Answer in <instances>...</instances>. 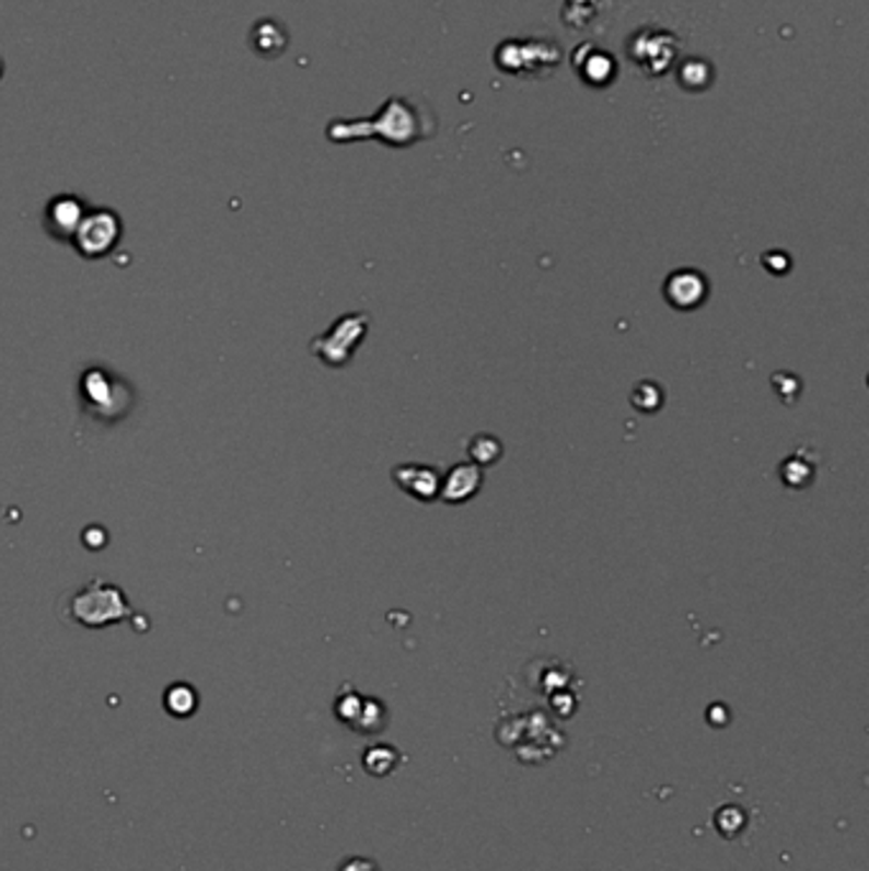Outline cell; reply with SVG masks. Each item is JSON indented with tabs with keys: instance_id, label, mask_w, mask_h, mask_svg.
<instances>
[{
	"instance_id": "1",
	"label": "cell",
	"mask_w": 869,
	"mask_h": 871,
	"mask_svg": "<svg viewBox=\"0 0 869 871\" xmlns=\"http://www.w3.org/2000/svg\"><path fill=\"white\" fill-rule=\"evenodd\" d=\"M69 617L90 629L111 627L130 617V604L115 583L95 579L69 599Z\"/></svg>"
},
{
	"instance_id": "2",
	"label": "cell",
	"mask_w": 869,
	"mask_h": 871,
	"mask_svg": "<svg viewBox=\"0 0 869 871\" xmlns=\"http://www.w3.org/2000/svg\"><path fill=\"white\" fill-rule=\"evenodd\" d=\"M123 237V220L113 209H88L77 228L72 245L82 258L97 260L111 255Z\"/></svg>"
},
{
	"instance_id": "3",
	"label": "cell",
	"mask_w": 869,
	"mask_h": 871,
	"mask_svg": "<svg viewBox=\"0 0 869 871\" xmlns=\"http://www.w3.org/2000/svg\"><path fill=\"white\" fill-rule=\"evenodd\" d=\"M364 326H368V318L364 316L349 314L345 318H339L324 337L312 341L314 355L327 364H332V368H343V364L349 362V357H352L357 341H362Z\"/></svg>"
},
{
	"instance_id": "4",
	"label": "cell",
	"mask_w": 869,
	"mask_h": 871,
	"mask_svg": "<svg viewBox=\"0 0 869 871\" xmlns=\"http://www.w3.org/2000/svg\"><path fill=\"white\" fill-rule=\"evenodd\" d=\"M84 214H88V205L80 197H74V194H59L44 209V230L54 240L72 243Z\"/></svg>"
},
{
	"instance_id": "5",
	"label": "cell",
	"mask_w": 869,
	"mask_h": 871,
	"mask_svg": "<svg viewBox=\"0 0 869 871\" xmlns=\"http://www.w3.org/2000/svg\"><path fill=\"white\" fill-rule=\"evenodd\" d=\"M663 295L673 309L692 311L706 301V295H709V283H706V278L698 274V270L684 268L669 276V281L663 283Z\"/></svg>"
},
{
	"instance_id": "6",
	"label": "cell",
	"mask_w": 869,
	"mask_h": 871,
	"mask_svg": "<svg viewBox=\"0 0 869 871\" xmlns=\"http://www.w3.org/2000/svg\"><path fill=\"white\" fill-rule=\"evenodd\" d=\"M82 393H84V400H88V406L95 410L97 416H113L118 414V410L126 406V398H123V387L120 383H115V380L107 375V372H88V375L82 378Z\"/></svg>"
},
{
	"instance_id": "7",
	"label": "cell",
	"mask_w": 869,
	"mask_h": 871,
	"mask_svg": "<svg viewBox=\"0 0 869 871\" xmlns=\"http://www.w3.org/2000/svg\"><path fill=\"white\" fill-rule=\"evenodd\" d=\"M393 479L403 492H408L410 497L424 502H433L439 497L441 489V474L431 466H418V464H406L393 469Z\"/></svg>"
},
{
	"instance_id": "8",
	"label": "cell",
	"mask_w": 869,
	"mask_h": 871,
	"mask_svg": "<svg viewBox=\"0 0 869 871\" xmlns=\"http://www.w3.org/2000/svg\"><path fill=\"white\" fill-rule=\"evenodd\" d=\"M479 487H483V472L475 464H456L447 472V477H441L439 497L449 504H460L475 497Z\"/></svg>"
},
{
	"instance_id": "9",
	"label": "cell",
	"mask_w": 869,
	"mask_h": 871,
	"mask_svg": "<svg viewBox=\"0 0 869 871\" xmlns=\"http://www.w3.org/2000/svg\"><path fill=\"white\" fill-rule=\"evenodd\" d=\"M164 706H166V711L172 713V717H176V719L192 717V713L197 711V706H199L197 690H194L192 686H186V683H174V686L166 690Z\"/></svg>"
},
{
	"instance_id": "10",
	"label": "cell",
	"mask_w": 869,
	"mask_h": 871,
	"mask_svg": "<svg viewBox=\"0 0 869 871\" xmlns=\"http://www.w3.org/2000/svg\"><path fill=\"white\" fill-rule=\"evenodd\" d=\"M502 454L500 441L490 433H479L470 443V456L475 458L477 464H495Z\"/></svg>"
},
{
	"instance_id": "11",
	"label": "cell",
	"mask_w": 869,
	"mask_h": 871,
	"mask_svg": "<svg viewBox=\"0 0 869 871\" xmlns=\"http://www.w3.org/2000/svg\"><path fill=\"white\" fill-rule=\"evenodd\" d=\"M339 871H380V869H378L375 861L352 857V859L343 861V867H339Z\"/></svg>"
}]
</instances>
